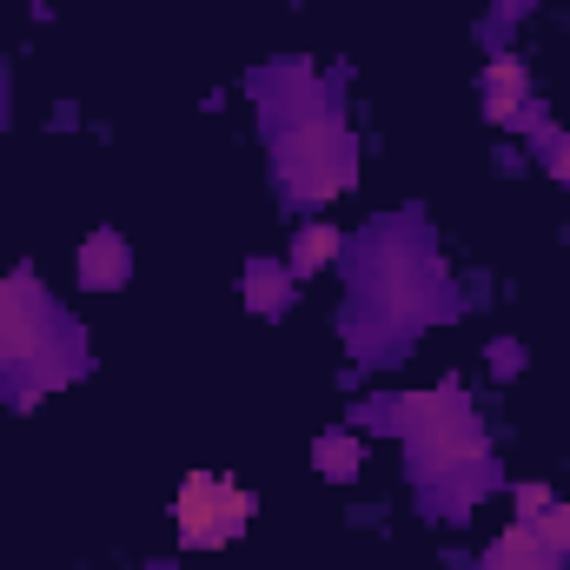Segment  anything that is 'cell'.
<instances>
[{"label": "cell", "instance_id": "obj_1", "mask_svg": "<svg viewBox=\"0 0 570 570\" xmlns=\"http://www.w3.org/2000/svg\"><path fill=\"white\" fill-rule=\"evenodd\" d=\"M173 518H179V538H193V544H226L233 531H246V518H253V498H246L233 478L193 471V478L179 484V504H173Z\"/></svg>", "mask_w": 570, "mask_h": 570}]
</instances>
